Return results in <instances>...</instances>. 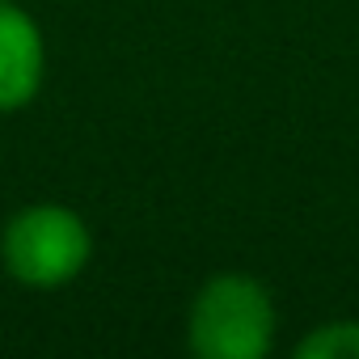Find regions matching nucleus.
I'll return each mask as SVG.
<instances>
[{"mask_svg":"<svg viewBox=\"0 0 359 359\" xmlns=\"http://www.w3.org/2000/svg\"><path fill=\"white\" fill-rule=\"evenodd\" d=\"M279 334L271 287L245 271H220L199 283L187 309V351L195 359H262Z\"/></svg>","mask_w":359,"mask_h":359,"instance_id":"f257e3e1","label":"nucleus"},{"mask_svg":"<svg viewBox=\"0 0 359 359\" xmlns=\"http://www.w3.org/2000/svg\"><path fill=\"white\" fill-rule=\"evenodd\" d=\"M93 262V229L68 203H26L0 229V266L26 292H60Z\"/></svg>","mask_w":359,"mask_h":359,"instance_id":"f03ea898","label":"nucleus"},{"mask_svg":"<svg viewBox=\"0 0 359 359\" xmlns=\"http://www.w3.org/2000/svg\"><path fill=\"white\" fill-rule=\"evenodd\" d=\"M47 81V39L39 22L18 5H0V114L26 110Z\"/></svg>","mask_w":359,"mask_h":359,"instance_id":"7ed1b4c3","label":"nucleus"},{"mask_svg":"<svg viewBox=\"0 0 359 359\" xmlns=\"http://www.w3.org/2000/svg\"><path fill=\"white\" fill-rule=\"evenodd\" d=\"M296 359H359V321H321L296 342Z\"/></svg>","mask_w":359,"mask_h":359,"instance_id":"20e7f679","label":"nucleus"},{"mask_svg":"<svg viewBox=\"0 0 359 359\" xmlns=\"http://www.w3.org/2000/svg\"><path fill=\"white\" fill-rule=\"evenodd\" d=\"M0 5H5V0H0Z\"/></svg>","mask_w":359,"mask_h":359,"instance_id":"39448f33","label":"nucleus"}]
</instances>
